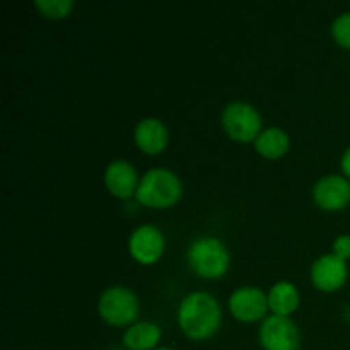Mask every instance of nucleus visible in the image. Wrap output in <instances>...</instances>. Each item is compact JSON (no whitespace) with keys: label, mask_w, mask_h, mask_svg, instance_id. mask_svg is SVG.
I'll return each mask as SVG.
<instances>
[{"label":"nucleus","mask_w":350,"mask_h":350,"mask_svg":"<svg viewBox=\"0 0 350 350\" xmlns=\"http://www.w3.org/2000/svg\"><path fill=\"white\" fill-rule=\"evenodd\" d=\"M291 140L284 130L275 129H267L256 137L255 140V149L260 156L267 157V159H279L284 154L289 150Z\"/></svg>","instance_id":"obj_15"},{"label":"nucleus","mask_w":350,"mask_h":350,"mask_svg":"<svg viewBox=\"0 0 350 350\" xmlns=\"http://www.w3.org/2000/svg\"><path fill=\"white\" fill-rule=\"evenodd\" d=\"M299 306V293L293 282H277L269 293V308L277 317H289Z\"/></svg>","instance_id":"obj_14"},{"label":"nucleus","mask_w":350,"mask_h":350,"mask_svg":"<svg viewBox=\"0 0 350 350\" xmlns=\"http://www.w3.org/2000/svg\"><path fill=\"white\" fill-rule=\"evenodd\" d=\"M98 311L103 320L113 327L133 325L140 311L139 299L129 287L113 286L101 294Z\"/></svg>","instance_id":"obj_4"},{"label":"nucleus","mask_w":350,"mask_h":350,"mask_svg":"<svg viewBox=\"0 0 350 350\" xmlns=\"http://www.w3.org/2000/svg\"><path fill=\"white\" fill-rule=\"evenodd\" d=\"M154 350H174V349H171V347H161V349H154Z\"/></svg>","instance_id":"obj_20"},{"label":"nucleus","mask_w":350,"mask_h":350,"mask_svg":"<svg viewBox=\"0 0 350 350\" xmlns=\"http://www.w3.org/2000/svg\"><path fill=\"white\" fill-rule=\"evenodd\" d=\"M349 277L347 262L338 258L337 255H323L311 267V282L317 289L323 293H334L338 291Z\"/></svg>","instance_id":"obj_9"},{"label":"nucleus","mask_w":350,"mask_h":350,"mask_svg":"<svg viewBox=\"0 0 350 350\" xmlns=\"http://www.w3.org/2000/svg\"><path fill=\"white\" fill-rule=\"evenodd\" d=\"M183 195L181 180L170 170L154 167L140 178L137 188V200L139 204L152 208H167L178 204Z\"/></svg>","instance_id":"obj_2"},{"label":"nucleus","mask_w":350,"mask_h":350,"mask_svg":"<svg viewBox=\"0 0 350 350\" xmlns=\"http://www.w3.org/2000/svg\"><path fill=\"white\" fill-rule=\"evenodd\" d=\"M178 325L191 340H207L221 328V306L207 293H191L178 306Z\"/></svg>","instance_id":"obj_1"},{"label":"nucleus","mask_w":350,"mask_h":350,"mask_svg":"<svg viewBox=\"0 0 350 350\" xmlns=\"http://www.w3.org/2000/svg\"><path fill=\"white\" fill-rule=\"evenodd\" d=\"M187 260L190 269L204 279H219L228 272L231 263L228 246L212 236L195 239L188 246Z\"/></svg>","instance_id":"obj_3"},{"label":"nucleus","mask_w":350,"mask_h":350,"mask_svg":"<svg viewBox=\"0 0 350 350\" xmlns=\"http://www.w3.org/2000/svg\"><path fill=\"white\" fill-rule=\"evenodd\" d=\"M139 176L137 170L129 161H113L105 171V185L118 198H130L137 193L139 188Z\"/></svg>","instance_id":"obj_11"},{"label":"nucleus","mask_w":350,"mask_h":350,"mask_svg":"<svg viewBox=\"0 0 350 350\" xmlns=\"http://www.w3.org/2000/svg\"><path fill=\"white\" fill-rule=\"evenodd\" d=\"M161 340V328L150 321H139L126 328L123 345L129 350H154Z\"/></svg>","instance_id":"obj_13"},{"label":"nucleus","mask_w":350,"mask_h":350,"mask_svg":"<svg viewBox=\"0 0 350 350\" xmlns=\"http://www.w3.org/2000/svg\"><path fill=\"white\" fill-rule=\"evenodd\" d=\"M226 133L236 142H255L263 132L262 116L252 105L243 101L229 103L221 116Z\"/></svg>","instance_id":"obj_5"},{"label":"nucleus","mask_w":350,"mask_h":350,"mask_svg":"<svg viewBox=\"0 0 350 350\" xmlns=\"http://www.w3.org/2000/svg\"><path fill=\"white\" fill-rule=\"evenodd\" d=\"M269 310V296L262 289L253 286H243L229 297V311L232 317L245 323H253L265 318Z\"/></svg>","instance_id":"obj_7"},{"label":"nucleus","mask_w":350,"mask_h":350,"mask_svg":"<svg viewBox=\"0 0 350 350\" xmlns=\"http://www.w3.org/2000/svg\"><path fill=\"white\" fill-rule=\"evenodd\" d=\"M313 198L325 211H340L350 202V181L340 174L320 178L313 188Z\"/></svg>","instance_id":"obj_10"},{"label":"nucleus","mask_w":350,"mask_h":350,"mask_svg":"<svg viewBox=\"0 0 350 350\" xmlns=\"http://www.w3.org/2000/svg\"><path fill=\"white\" fill-rule=\"evenodd\" d=\"M340 167L342 173L345 174V178H350V147H347L340 159Z\"/></svg>","instance_id":"obj_19"},{"label":"nucleus","mask_w":350,"mask_h":350,"mask_svg":"<svg viewBox=\"0 0 350 350\" xmlns=\"http://www.w3.org/2000/svg\"><path fill=\"white\" fill-rule=\"evenodd\" d=\"M334 255H337L338 258L345 260V262L350 258V236L349 234H342L335 239Z\"/></svg>","instance_id":"obj_18"},{"label":"nucleus","mask_w":350,"mask_h":350,"mask_svg":"<svg viewBox=\"0 0 350 350\" xmlns=\"http://www.w3.org/2000/svg\"><path fill=\"white\" fill-rule=\"evenodd\" d=\"M260 344L263 350H299L301 332L289 317L265 318L260 327Z\"/></svg>","instance_id":"obj_6"},{"label":"nucleus","mask_w":350,"mask_h":350,"mask_svg":"<svg viewBox=\"0 0 350 350\" xmlns=\"http://www.w3.org/2000/svg\"><path fill=\"white\" fill-rule=\"evenodd\" d=\"M164 248H166V239L156 226H140L132 232L129 239L130 255L142 265L156 263L163 256Z\"/></svg>","instance_id":"obj_8"},{"label":"nucleus","mask_w":350,"mask_h":350,"mask_svg":"<svg viewBox=\"0 0 350 350\" xmlns=\"http://www.w3.org/2000/svg\"><path fill=\"white\" fill-rule=\"evenodd\" d=\"M133 137H135L137 147L150 156L163 152L170 139L166 125L159 118H144L142 122L137 123Z\"/></svg>","instance_id":"obj_12"},{"label":"nucleus","mask_w":350,"mask_h":350,"mask_svg":"<svg viewBox=\"0 0 350 350\" xmlns=\"http://www.w3.org/2000/svg\"><path fill=\"white\" fill-rule=\"evenodd\" d=\"M34 5L43 16L50 19H62L72 12L74 2L72 0H36Z\"/></svg>","instance_id":"obj_16"},{"label":"nucleus","mask_w":350,"mask_h":350,"mask_svg":"<svg viewBox=\"0 0 350 350\" xmlns=\"http://www.w3.org/2000/svg\"><path fill=\"white\" fill-rule=\"evenodd\" d=\"M332 36L345 50H350V12H344L332 24Z\"/></svg>","instance_id":"obj_17"}]
</instances>
